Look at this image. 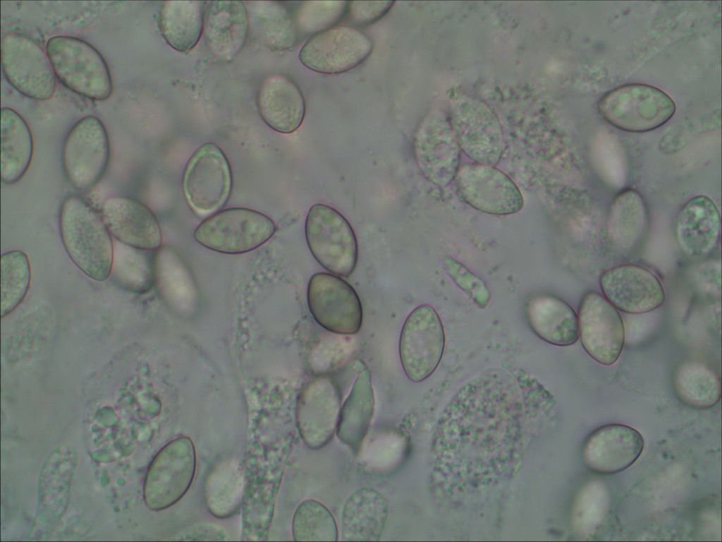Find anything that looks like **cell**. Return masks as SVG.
<instances>
[{
    "label": "cell",
    "mask_w": 722,
    "mask_h": 542,
    "mask_svg": "<svg viewBox=\"0 0 722 542\" xmlns=\"http://www.w3.org/2000/svg\"><path fill=\"white\" fill-rule=\"evenodd\" d=\"M441 320L430 305L415 308L403 325L399 355L407 377L415 383L429 378L438 367L444 350Z\"/></svg>",
    "instance_id": "cell-13"
},
{
    "label": "cell",
    "mask_w": 722,
    "mask_h": 542,
    "mask_svg": "<svg viewBox=\"0 0 722 542\" xmlns=\"http://www.w3.org/2000/svg\"><path fill=\"white\" fill-rule=\"evenodd\" d=\"M59 229L73 263L90 278L106 280L111 272L114 248L102 215L81 197L70 195L61 207Z\"/></svg>",
    "instance_id": "cell-2"
},
{
    "label": "cell",
    "mask_w": 722,
    "mask_h": 542,
    "mask_svg": "<svg viewBox=\"0 0 722 542\" xmlns=\"http://www.w3.org/2000/svg\"><path fill=\"white\" fill-rule=\"evenodd\" d=\"M388 516V505L377 489L364 486L346 500L341 514V537L344 541H377Z\"/></svg>",
    "instance_id": "cell-26"
},
{
    "label": "cell",
    "mask_w": 722,
    "mask_h": 542,
    "mask_svg": "<svg viewBox=\"0 0 722 542\" xmlns=\"http://www.w3.org/2000/svg\"><path fill=\"white\" fill-rule=\"evenodd\" d=\"M200 1H166L159 13V28L175 50L187 52L197 44L203 30L204 4Z\"/></svg>",
    "instance_id": "cell-31"
},
{
    "label": "cell",
    "mask_w": 722,
    "mask_h": 542,
    "mask_svg": "<svg viewBox=\"0 0 722 542\" xmlns=\"http://www.w3.org/2000/svg\"><path fill=\"white\" fill-rule=\"evenodd\" d=\"M373 49L372 40L365 32L352 26L339 25L311 36L301 47L298 58L313 71L335 75L362 64Z\"/></svg>",
    "instance_id": "cell-11"
},
{
    "label": "cell",
    "mask_w": 722,
    "mask_h": 542,
    "mask_svg": "<svg viewBox=\"0 0 722 542\" xmlns=\"http://www.w3.org/2000/svg\"><path fill=\"white\" fill-rule=\"evenodd\" d=\"M678 398L695 409H709L720 400L721 379L717 372L699 361H687L678 366L673 377Z\"/></svg>",
    "instance_id": "cell-32"
},
{
    "label": "cell",
    "mask_w": 722,
    "mask_h": 542,
    "mask_svg": "<svg viewBox=\"0 0 722 542\" xmlns=\"http://www.w3.org/2000/svg\"><path fill=\"white\" fill-rule=\"evenodd\" d=\"M719 210L709 196L690 198L680 210L675 222V237L682 251L692 257L708 254L720 235Z\"/></svg>",
    "instance_id": "cell-25"
},
{
    "label": "cell",
    "mask_w": 722,
    "mask_h": 542,
    "mask_svg": "<svg viewBox=\"0 0 722 542\" xmlns=\"http://www.w3.org/2000/svg\"><path fill=\"white\" fill-rule=\"evenodd\" d=\"M706 119H697L671 129L661 140V150L664 153L678 152L684 147L693 137L701 132L709 131L711 127L716 126V124H711L709 121L711 119L705 122Z\"/></svg>",
    "instance_id": "cell-38"
},
{
    "label": "cell",
    "mask_w": 722,
    "mask_h": 542,
    "mask_svg": "<svg viewBox=\"0 0 722 542\" xmlns=\"http://www.w3.org/2000/svg\"><path fill=\"white\" fill-rule=\"evenodd\" d=\"M188 205L199 214H209L224 207L233 187L230 163L222 150L208 142L189 159L183 177Z\"/></svg>",
    "instance_id": "cell-10"
},
{
    "label": "cell",
    "mask_w": 722,
    "mask_h": 542,
    "mask_svg": "<svg viewBox=\"0 0 722 542\" xmlns=\"http://www.w3.org/2000/svg\"><path fill=\"white\" fill-rule=\"evenodd\" d=\"M276 227L266 215L245 207L219 210L204 219L194 231L201 246L221 253L240 254L268 241Z\"/></svg>",
    "instance_id": "cell-5"
},
{
    "label": "cell",
    "mask_w": 722,
    "mask_h": 542,
    "mask_svg": "<svg viewBox=\"0 0 722 542\" xmlns=\"http://www.w3.org/2000/svg\"><path fill=\"white\" fill-rule=\"evenodd\" d=\"M307 297L311 314L324 328L341 335L360 330L362 304L357 292L343 279L334 274L316 273L309 281Z\"/></svg>",
    "instance_id": "cell-15"
},
{
    "label": "cell",
    "mask_w": 722,
    "mask_h": 542,
    "mask_svg": "<svg viewBox=\"0 0 722 542\" xmlns=\"http://www.w3.org/2000/svg\"><path fill=\"white\" fill-rule=\"evenodd\" d=\"M578 330L586 352L598 363L611 366L619 359L625 342L622 317L604 296L590 291L578 308Z\"/></svg>",
    "instance_id": "cell-16"
},
{
    "label": "cell",
    "mask_w": 722,
    "mask_h": 542,
    "mask_svg": "<svg viewBox=\"0 0 722 542\" xmlns=\"http://www.w3.org/2000/svg\"><path fill=\"white\" fill-rule=\"evenodd\" d=\"M349 6L351 20L355 23H372L384 16L393 1H353Z\"/></svg>",
    "instance_id": "cell-39"
},
{
    "label": "cell",
    "mask_w": 722,
    "mask_h": 542,
    "mask_svg": "<svg viewBox=\"0 0 722 542\" xmlns=\"http://www.w3.org/2000/svg\"><path fill=\"white\" fill-rule=\"evenodd\" d=\"M341 409V393L334 378L319 375L306 384L298 399L296 424L308 447L317 450L330 442L336 433Z\"/></svg>",
    "instance_id": "cell-17"
},
{
    "label": "cell",
    "mask_w": 722,
    "mask_h": 542,
    "mask_svg": "<svg viewBox=\"0 0 722 542\" xmlns=\"http://www.w3.org/2000/svg\"><path fill=\"white\" fill-rule=\"evenodd\" d=\"M351 390L341 406L336 434L339 440L353 450L358 449L370 426L374 409V396L370 372L362 361Z\"/></svg>",
    "instance_id": "cell-29"
},
{
    "label": "cell",
    "mask_w": 722,
    "mask_h": 542,
    "mask_svg": "<svg viewBox=\"0 0 722 542\" xmlns=\"http://www.w3.org/2000/svg\"><path fill=\"white\" fill-rule=\"evenodd\" d=\"M648 224V212L642 196L626 189L612 201L607 217L608 239L615 246L630 249L642 240Z\"/></svg>",
    "instance_id": "cell-30"
},
{
    "label": "cell",
    "mask_w": 722,
    "mask_h": 542,
    "mask_svg": "<svg viewBox=\"0 0 722 542\" xmlns=\"http://www.w3.org/2000/svg\"><path fill=\"white\" fill-rule=\"evenodd\" d=\"M528 323L540 339L549 344L566 347L579 339L577 315L564 300L552 295H539L527 306Z\"/></svg>",
    "instance_id": "cell-27"
},
{
    "label": "cell",
    "mask_w": 722,
    "mask_h": 542,
    "mask_svg": "<svg viewBox=\"0 0 722 542\" xmlns=\"http://www.w3.org/2000/svg\"><path fill=\"white\" fill-rule=\"evenodd\" d=\"M1 64L9 83L22 95L48 100L56 91V76L47 52L34 40L8 33L1 40Z\"/></svg>",
    "instance_id": "cell-12"
},
{
    "label": "cell",
    "mask_w": 722,
    "mask_h": 542,
    "mask_svg": "<svg viewBox=\"0 0 722 542\" xmlns=\"http://www.w3.org/2000/svg\"><path fill=\"white\" fill-rule=\"evenodd\" d=\"M46 52L55 76L67 88L96 101L111 97V72L103 56L92 44L75 37L56 35L48 40Z\"/></svg>",
    "instance_id": "cell-3"
},
{
    "label": "cell",
    "mask_w": 722,
    "mask_h": 542,
    "mask_svg": "<svg viewBox=\"0 0 722 542\" xmlns=\"http://www.w3.org/2000/svg\"><path fill=\"white\" fill-rule=\"evenodd\" d=\"M418 157L426 176L436 184L450 183L459 169L460 151L451 122L435 112L424 121L417 139Z\"/></svg>",
    "instance_id": "cell-22"
},
{
    "label": "cell",
    "mask_w": 722,
    "mask_h": 542,
    "mask_svg": "<svg viewBox=\"0 0 722 542\" xmlns=\"http://www.w3.org/2000/svg\"><path fill=\"white\" fill-rule=\"evenodd\" d=\"M110 152L108 132L98 117L89 115L78 121L62 149L63 169L69 183L78 191L95 186L107 169Z\"/></svg>",
    "instance_id": "cell-7"
},
{
    "label": "cell",
    "mask_w": 722,
    "mask_h": 542,
    "mask_svg": "<svg viewBox=\"0 0 722 542\" xmlns=\"http://www.w3.org/2000/svg\"><path fill=\"white\" fill-rule=\"evenodd\" d=\"M207 481L205 498L211 512L226 517L235 512L241 495L240 471L232 464L225 463L216 468Z\"/></svg>",
    "instance_id": "cell-36"
},
{
    "label": "cell",
    "mask_w": 722,
    "mask_h": 542,
    "mask_svg": "<svg viewBox=\"0 0 722 542\" xmlns=\"http://www.w3.org/2000/svg\"><path fill=\"white\" fill-rule=\"evenodd\" d=\"M451 124L460 148L477 164L493 166L503 149L501 124L483 102L465 94H455L451 102Z\"/></svg>",
    "instance_id": "cell-9"
},
{
    "label": "cell",
    "mask_w": 722,
    "mask_h": 542,
    "mask_svg": "<svg viewBox=\"0 0 722 542\" xmlns=\"http://www.w3.org/2000/svg\"><path fill=\"white\" fill-rule=\"evenodd\" d=\"M447 270L454 282L479 307L487 306L490 292L484 282L465 266L451 258L446 263Z\"/></svg>",
    "instance_id": "cell-37"
},
{
    "label": "cell",
    "mask_w": 722,
    "mask_h": 542,
    "mask_svg": "<svg viewBox=\"0 0 722 542\" xmlns=\"http://www.w3.org/2000/svg\"><path fill=\"white\" fill-rule=\"evenodd\" d=\"M604 296L617 309L642 314L660 307L665 301L663 285L649 269L624 264L604 272L599 279Z\"/></svg>",
    "instance_id": "cell-19"
},
{
    "label": "cell",
    "mask_w": 722,
    "mask_h": 542,
    "mask_svg": "<svg viewBox=\"0 0 722 542\" xmlns=\"http://www.w3.org/2000/svg\"><path fill=\"white\" fill-rule=\"evenodd\" d=\"M195 466V449L188 437L177 438L164 445L146 473L143 486L146 506L159 511L178 502L192 482Z\"/></svg>",
    "instance_id": "cell-8"
},
{
    "label": "cell",
    "mask_w": 722,
    "mask_h": 542,
    "mask_svg": "<svg viewBox=\"0 0 722 542\" xmlns=\"http://www.w3.org/2000/svg\"><path fill=\"white\" fill-rule=\"evenodd\" d=\"M598 111L612 126L625 131L642 133L658 128L669 121L675 114V104L658 88L631 83L603 95Z\"/></svg>",
    "instance_id": "cell-4"
},
{
    "label": "cell",
    "mask_w": 722,
    "mask_h": 542,
    "mask_svg": "<svg viewBox=\"0 0 722 542\" xmlns=\"http://www.w3.org/2000/svg\"><path fill=\"white\" fill-rule=\"evenodd\" d=\"M295 541H336L338 528L331 511L322 502L308 499L295 510L292 522Z\"/></svg>",
    "instance_id": "cell-35"
},
{
    "label": "cell",
    "mask_w": 722,
    "mask_h": 542,
    "mask_svg": "<svg viewBox=\"0 0 722 542\" xmlns=\"http://www.w3.org/2000/svg\"><path fill=\"white\" fill-rule=\"evenodd\" d=\"M260 2L252 16L254 28L272 49L292 48L297 42L298 31L290 13L276 2Z\"/></svg>",
    "instance_id": "cell-34"
},
{
    "label": "cell",
    "mask_w": 722,
    "mask_h": 542,
    "mask_svg": "<svg viewBox=\"0 0 722 542\" xmlns=\"http://www.w3.org/2000/svg\"><path fill=\"white\" fill-rule=\"evenodd\" d=\"M644 446L642 434L621 423L602 426L589 434L583 445L582 459L592 471L613 474L632 466Z\"/></svg>",
    "instance_id": "cell-20"
},
{
    "label": "cell",
    "mask_w": 722,
    "mask_h": 542,
    "mask_svg": "<svg viewBox=\"0 0 722 542\" xmlns=\"http://www.w3.org/2000/svg\"><path fill=\"white\" fill-rule=\"evenodd\" d=\"M102 217L111 236L123 244L147 251H157L161 246V229L157 217L135 198L114 196L106 199Z\"/></svg>",
    "instance_id": "cell-21"
},
{
    "label": "cell",
    "mask_w": 722,
    "mask_h": 542,
    "mask_svg": "<svg viewBox=\"0 0 722 542\" xmlns=\"http://www.w3.org/2000/svg\"><path fill=\"white\" fill-rule=\"evenodd\" d=\"M31 281V268L27 254L20 250L1 256V315L14 311L25 299Z\"/></svg>",
    "instance_id": "cell-33"
},
{
    "label": "cell",
    "mask_w": 722,
    "mask_h": 542,
    "mask_svg": "<svg viewBox=\"0 0 722 542\" xmlns=\"http://www.w3.org/2000/svg\"><path fill=\"white\" fill-rule=\"evenodd\" d=\"M33 138L24 118L9 107L1 109V179L6 185L18 182L33 156Z\"/></svg>",
    "instance_id": "cell-28"
},
{
    "label": "cell",
    "mask_w": 722,
    "mask_h": 542,
    "mask_svg": "<svg viewBox=\"0 0 722 542\" xmlns=\"http://www.w3.org/2000/svg\"><path fill=\"white\" fill-rule=\"evenodd\" d=\"M249 23L247 8L241 1L206 2L202 33L212 55L221 61H232L245 44Z\"/></svg>",
    "instance_id": "cell-23"
},
{
    "label": "cell",
    "mask_w": 722,
    "mask_h": 542,
    "mask_svg": "<svg viewBox=\"0 0 722 542\" xmlns=\"http://www.w3.org/2000/svg\"><path fill=\"white\" fill-rule=\"evenodd\" d=\"M78 456L68 443L56 446L42 466L38 482L37 508L32 532L35 536H49L64 515Z\"/></svg>",
    "instance_id": "cell-14"
},
{
    "label": "cell",
    "mask_w": 722,
    "mask_h": 542,
    "mask_svg": "<svg viewBox=\"0 0 722 542\" xmlns=\"http://www.w3.org/2000/svg\"><path fill=\"white\" fill-rule=\"evenodd\" d=\"M305 233L314 259L327 271L348 277L358 258L356 236L348 221L336 209L314 204L307 215Z\"/></svg>",
    "instance_id": "cell-6"
},
{
    "label": "cell",
    "mask_w": 722,
    "mask_h": 542,
    "mask_svg": "<svg viewBox=\"0 0 722 542\" xmlns=\"http://www.w3.org/2000/svg\"><path fill=\"white\" fill-rule=\"evenodd\" d=\"M457 193L468 205L487 214L506 215L520 211L523 198L503 171L480 164L459 168L454 178Z\"/></svg>",
    "instance_id": "cell-18"
},
{
    "label": "cell",
    "mask_w": 722,
    "mask_h": 542,
    "mask_svg": "<svg viewBox=\"0 0 722 542\" xmlns=\"http://www.w3.org/2000/svg\"><path fill=\"white\" fill-rule=\"evenodd\" d=\"M257 106L262 120L273 130L291 133L302 124L305 101L298 85L288 76L273 73L262 82Z\"/></svg>",
    "instance_id": "cell-24"
},
{
    "label": "cell",
    "mask_w": 722,
    "mask_h": 542,
    "mask_svg": "<svg viewBox=\"0 0 722 542\" xmlns=\"http://www.w3.org/2000/svg\"><path fill=\"white\" fill-rule=\"evenodd\" d=\"M516 381L491 372L465 385L441 418L432 445L435 480L451 497L492 486L524 450L527 415Z\"/></svg>",
    "instance_id": "cell-1"
},
{
    "label": "cell",
    "mask_w": 722,
    "mask_h": 542,
    "mask_svg": "<svg viewBox=\"0 0 722 542\" xmlns=\"http://www.w3.org/2000/svg\"><path fill=\"white\" fill-rule=\"evenodd\" d=\"M228 535L222 529L212 524L200 525L186 531L185 540H228Z\"/></svg>",
    "instance_id": "cell-40"
}]
</instances>
